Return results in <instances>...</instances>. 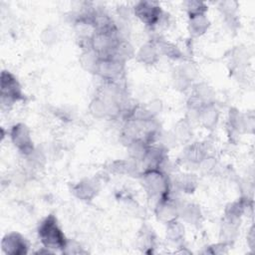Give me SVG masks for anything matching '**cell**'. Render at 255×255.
<instances>
[{"instance_id":"cell-7","label":"cell","mask_w":255,"mask_h":255,"mask_svg":"<svg viewBox=\"0 0 255 255\" xmlns=\"http://www.w3.org/2000/svg\"><path fill=\"white\" fill-rule=\"evenodd\" d=\"M134 13L142 22L148 25H153L159 20L161 11L160 8L153 3L139 2L134 7Z\"/></svg>"},{"instance_id":"cell-1","label":"cell","mask_w":255,"mask_h":255,"mask_svg":"<svg viewBox=\"0 0 255 255\" xmlns=\"http://www.w3.org/2000/svg\"><path fill=\"white\" fill-rule=\"evenodd\" d=\"M38 232L42 243L47 248L63 249L67 245L65 235L54 215H49L41 222Z\"/></svg>"},{"instance_id":"cell-10","label":"cell","mask_w":255,"mask_h":255,"mask_svg":"<svg viewBox=\"0 0 255 255\" xmlns=\"http://www.w3.org/2000/svg\"><path fill=\"white\" fill-rule=\"evenodd\" d=\"M75 193L82 199H90L93 197V195L95 194V187L92 185V183H90L89 181L86 182H81L79 183L75 189H74Z\"/></svg>"},{"instance_id":"cell-3","label":"cell","mask_w":255,"mask_h":255,"mask_svg":"<svg viewBox=\"0 0 255 255\" xmlns=\"http://www.w3.org/2000/svg\"><path fill=\"white\" fill-rule=\"evenodd\" d=\"M1 97L2 104L5 101L9 104L22 98L21 88L13 75L4 71L1 75Z\"/></svg>"},{"instance_id":"cell-2","label":"cell","mask_w":255,"mask_h":255,"mask_svg":"<svg viewBox=\"0 0 255 255\" xmlns=\"http://www.w3.org/2000/svg\"><path fill=\"white\" fill-rule=\"evenodd\" d=\"M142 182L148 192L160 196L161 200L164 199L163 196L168 190V184L163 173L156 168H149L142 174Z\"/></svg>"},{"instance_id":"cell-11","label":"cell","mask_w":255,"mask_h":255,"mask_svg":"<svg viewBox=\"0 0 255 255\" xmlns=\"http://www.w3.org/2000/svg\"><path fill=\"white\" fill-rule=\"evenodd\" d=\"M138 56H139V58H141L142 62H145L147 64H151L156 59L157 54H156L155 48L153 46L145 45L141 48Z\"/></svg>"},{"instance_id":"cell-8","label":"cell","mask_w":255,"mask_h":255,"mask_svg":"<svg viewBox=\"0 0 255 255\" xmlns=\"http://www.w3.org/2000/svg\"><path fill=\"white\" fill-rule=\"evenodd\" d=\"M208 26V20L204 16V13L190 15V31L192 34L198 36L202 34Z\"/></svg>"},{"instance_id":"cell-6","label":"cell","mask_w":255,"mask_h":255,"mask_svg":"<svg viewBox=\"0 0 255 255\" xmlns=\"http://www.w3.org/2000/svg\"><path fill=\"white\" fill-rule=\"evenodd\" d=\"M11 138L14 144L24 153H30L33 149L32 140L29 129L26 126L19 124L13 127L11 131Z\"/></svg>"},{"instance_id":"cell-5","label":"cell","mask_w":255,"mask_h":255,"mask_svg":"<svg viewBox=\"0 0 255 255\" xmlns=\"http://www.w3.org/2000/svg\"><path fill=\"white\" fill-rule=\"evenodd\" d=\"M2 249L7 254L22 255L27 253L28 245L25 238H23L20 234L10 233L3 238Z\"/></svg>"},{"instance_id":"cell-12","label":"cell","mask_w":255,"mask_h":255,"mask_svg":"<svg viewBox=\"0 0 255 255\" xmlns=\"http://www.w3.org/2000/svg\"><path fill=\"white\" fill-rule=\"evenodd\" d=\"M201 120L206 127L213 126L217 120V113L216 110L212 107H206L205 109L201 110Z\"/></svg>"},{"instance_id":"cell-9","label":"cell","mask_w":255,"mask_h":255,"mask_svg":"<svg viewBox=\"0 0 255 255\" xmlns=\"http://www.w3.org/2000/svg\"><path fill=\"white\" fill-rule=\"evenodd\" d=\"M157 214L161 219H164V220L168 221V223H169V222L173 221L174 215L176 214V210L173 205L166 202L165 199H162L159 202Z\"/></svg>"},{"instance_id":"cell-4","label":"cell","mask_w":255,"mask_h":255,"mask_svg":"<svg viewBox=\"0 0 255 255\" xmlns=\"http://www.w3.org/2000/svg\"><path fill=\"white\" fill-rule=\"evenodd\" d=\"M123 64L121 59L116 56L99 58L95 66V71L107 80H115L121 74Z\"/></svg>"}]
</instances>
